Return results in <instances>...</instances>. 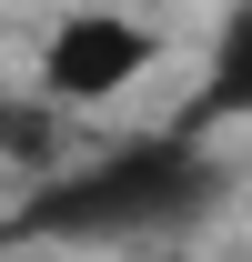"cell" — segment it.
<instances>
[{
  "mask_svg": "<svg viewBox=\"0 0 252 262\" xmlns=\"http://www.w3.org/2000/svg\"><path fill=\"white\" fill-rule=\"evenodd\" d=\"M212 192H222V171L202 162L192 141H131V151H111V162L51 182L20 222L31 232H71V242H152V232L202 222Z\"/></svg>",
  "mask_w": 252,
  "mask_h": 262,
  "instance_id": "cell-1",
  "label": "cell"
},
{
  "mask_svg": "<svg viewBox=\"0 0 252 262\" xmlns=\"http://www.w3.org/2000/svg\"><path fill=\"white\" fill-rule=\"evenodd\" d=\"M141 61H152V31H141V20H121V10H71L61 31H51V51H40V81L61 101H111L121 81H141Z\"/></svg>",
  "mask_w": 252,
  "mask_h": 262,
  "instance_id": "cell-2",
  "label": "cell"
},
{
  "mask_svg": "<svg viewBox=\"0 0 252 262\" xmlns=\"http://www.w3.org/2000/svg\"><path fill=\"white\" fill-rule=\"evenodd\" d=\"M202 111H252V10H232V31H222V51H212V91H202Z\"/></svg>",
  "mask_w": 252,
  "mask_h": 262,
  "instance_id": "cell-3",
  "label": "cell"
}]
</instances>
